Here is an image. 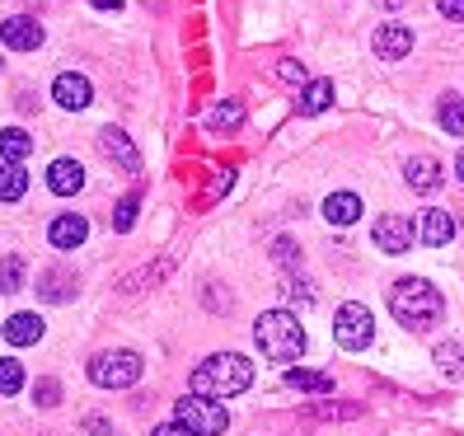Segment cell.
Wrapping results in <instances>:
<instances>
[{
	"instance_id": "obj_1",
	"label": "cell",
	"mask_w": 464,
	"mask_h": 436,
	"mask_svg": "<svg viewBox=\"0 0 464 436\" xmlns=\"http://www.w3.org/2000/svg\"><path fill=\"white\" fill-rule=\"evenodd\" d=\"M390 310H394V319L403 324V329L427 334V329H436V324H441L446 301H441V291H436L431 282L403 277V282H394V291H390Z\"/></svg>"
},
{
	"instance_id": "obj_2",
	"label": "cell",
	"mask_w": 464,
	"mask_h": 436,
	"mask_svg": "<svg viewBox=\"0 0 464 436\" xmlns=\"http://www.w3.org/2000/svg\"><path fill=\"white\" fill-rule=\"evenodd\" d=\"M193 394L202 399H235L254 385V362H244L239 352H216V357H207L198 371H193Z\"/></svg>"
},
{
	"instance_id": "obj_3",
	"label": "cell",
	"mask_w": 464,
	"mask_h": 436,
	"mask_svg": "<svg viewBox=\"0 0 464 436\" xmlns=\"http://www.w3.org/2000/svg\"><path fill=\"white\" fill-rule=\"evenodd\" d=\"M254 343L272 362H300V352H305V329H300V319L291 310H267L254 324Z\"/></svg>"
},
{
	"instance_id": "obj_4",
	"label": "cell",
	"mask_w": 464,
	"mask_h": 436,
	"mask_svg": "<svg viewBox=\"0 0 464 436\" xmlns=\"http://www.w3.org/2000/svg\"><path fill=\"white\" fill-rule=\"evenodd\" d=\"M141 371H146V362L127 347L122 352H99V357L90 362V380L99 390H127V385L141 380Z\"/></svg>"
},
{
	"instance_id": "obj_5",
	"label": "cell",
	"mask_w": 464,
	"mask_h": 436,
	"mask_svg": "<svg viewBox=\"0 0 464 436\" xmlns=\"http://www.w3.org/2000/svg\"><path fill=\"white\" fill-rule=\"evenodd\" d=\"M174 422H183V427H193L198 436H221L226 427H230V413L216 399H202V394H188V399H179L174 403Z\"/></svg>"
},
{
	"instance_id": "obj_6",
	"label": "cell",
	"mask_w": 464,
	"mask_h": 436,
	"mask_svg": "<svg viewBox=\"0 0 464 436\" xmlns=\"http://www.w3.org/2000/svg\"><path fill=\"white\" fill-rule=\"evenodd\" d=\"M334 338H338V347H347V352H362V347L375 338V319H371V310H366V305H357V301L338 305Z\"/></svg>"
},
{
	"instance_id": "obj_7",
	"label": "cell",
	"mask_w": 464,
	"mask_h": 436,
	"mask_svg": "<svg viewBox=\"0 0 464 436\" xmlns=\"http://www.w3.org/2000/svg\"><path fill=\"white\" fill-rule=\"evenodd\" d=\"M371 239H375L380 254H408V249H413V239H418V226L408 221V216L390 211V216H380V221H375Z\"/></svg>"
},
{
	"instance_id": "obj_8",
	"label": "cell",
	"mask_w": 464,
	"mask_h": 436,
	"mask_svg": "<svg viewBox=\"0 0 464 436\" xmlns=\"http://www.w3.org/2000/svg\"><path fill=\"white\" fill-rule=\"evenodd\" d=\"M0 43L14 47V52H34V47L43 43V24L29 19V15H14V19L0 24Z\"/></svg>"
},
{
	"instance_id": "obj_9",
	"label": "cell",
	"mask_w": 464,
	"mask_h": 436,
	"mask_svg": "<svg viewBox=\"0 0 464 436\" xmlns=\"http://www.w3.org/2000/svg\"><path fill=\"white\" fill-rule=\"evenodd\" d=\"M418 239L431 244V249L450 244V239H455V216L441 211V207H427V211H422V221H418Z\"/></svg>"
},
{
	"instance_id": "obj_10",
	"label": "cell",
	"mask_w": 464,
	"mask_h": 436,
	"mask_svg": "<svg viewBox=\"0 0 464 436\" xmlns=\"http://www.w3.org/2000/svg\"><path fill=\"white\" fill-rule=\"evenodd\" d=\"M408 52H413V29H408V24H385V29L375 34V57L399 62Z\"/></svg>"
},
{
	"instance_id": "obj_11",
	"label": "cell",
	"mask_w": 464,
	"mask_h": 436,
	"mask_svg": "<svg viewBox=\"0 0 464 436\" xmlns=\"http://www.w3.org/2000/svg\"><path fill=\"white\" fill-rule=\"evenodd\" d=\"M85 235H90L85 216H57V221H52V230H47L52 249H80V244H85Z\"/></svg>"
},
{
	"instance_id": "obj_12",
	"label": "cell",
	"mask_w": 464,
	"mask_h": 436,
	"mask_svg": "<svg viewBox=\"0 0 464 436\" xmlns=\"http://www.w3.org/2000/svg\"><path fill=\"white\" fill-rule=\"evenodd\" d=\"M403 179H408V188H418V193H436V188H441V165H436L431 155H418V160H408Z\"/></svg>"
},
{
	"instance_id": "obj_13",
	"label": "cell",
	"mask_w": 464,
	"mask_h": 436,
	"mask_svg": "<svg viewBox=\"0 0 464 436\" xmlns=\"http://www.w3.org/2000/svg\"><path fill=\"white\" fill-rule=\"evenodd\" d=\"M52 94H57V103H62V108H85L94 90H90V80H85V75L66 71V75H57V85H52Z\"/></svg>"
},
{
	"instance_id": "obj_14",
	"label": "cell",
	"mask_w": 464,
	"mask_h": 436,
	"mask_svg": "<svg viewBox=\"0 0 464 436\" xmlns=\"http://www.w3.org/2000/svg\"><path fill=\"white\" fill-rule=\"evenodd\" d=\"M47 188H52V193H62V198H71V193L85 188V170H80L75 160H57V165L47 170Z\"/></svg>"
},
{
	"instance_id": "obj_15",
	"label": "cell",
	"mask_w": 464,
	"mask_h": 436,
	"mask_svg": "<svg viewBox=\"0 0 464 436\" xmlns=\"http://www.w3.org/2000/svg\"><path fill=\"white\" fill-rule=\"evenodd\" d=\"M103 150H108V160H118L127 174L141 170V155H136V146L127 141V131H113V127H108V131H103Z\"/></svg>"
},
{
	"instance_id": "obj_16",
	"label": "cell",
	"mask_w": 464,
	"mask_h": 436,
	"mask_svg": "<svg viewBox=\"0 0 464 436\" xmlns=\"http://www.w3.org/2000/svg\"><path fill=\"white\" fill-rule=\"evenodd\" d=\"M5 338H10L14 347L38 343V338H43V319H38V315H10V319H5Z\"/></svg>"
},
{
	"instance_id": "obj_17",
	"label": "cell",
	"mask_w": 464,
	"mask_h": 436,
	"mask_svg": "<svg viewBox=\"0 0 464 436\" xmlns=\"http://www.w3.org/2000/svg\"><path fill=\"white\" fill-rule=\"evenodd\" d=\"M29 150H34V136L24 131V127H5V131H0V155H5V165L29 160Z\"/></svg>"
},
{
	"instance_id": "obj_18",
	"label": "cell",
	"mask_w": 464,
	"mask_h": 436,
	"mask_svg": "<svg viewBox=\"0 0 464 436\" xmlns=\"http://www.w3.org/2000/svg\"><path fill=\"white\" fill-rule=\"evenodd\" d=\"M286 385H291V390H300V394H329V390H334V375L295 366V371H286Z\"/></svg>"
},
{
	"instance_id": "obj_19",
	"label": "cell",
	"mask_w": 464,
	"mask_h": 436,
	"mask_svg": "<svg viewBox=\"0 0 464 436\" xmlns=\"http://www.w3.org/2000/svg\"><path fill=\"white\" fill-rule=\"evenodd\" d=\"M324 216H329L334 226H352L362 216V198L357 193H334L329 202H324Z\"/></svg>"
},
{
	"instance_id": "obj_20",
	"label": "cell",
	"mask_w": 464,
	"mask_h": 436,
	"mask_svg": "<svg viewBox=\"0 0 464 436\" xmlns=\"http://www.w3.org/2000/svg\"><path fill=\"white\" fill-rule=\"evenodd\" d=\"M334 103V85H329V80H310V85H305V94H300V113H324V108H329Z\"/></svg>"
},
{
	"instance_id": "obj_21",
	"label": "cell",
	"mask_w": 464,
	"mask_h": 436,
	"mask_svg": "<svg viewBox=\"0 0 464 436\" xmlns=\"http://www.w3.org/2000/svg\"><path fill=\"white\" fill-rule=\"evenodd\" d=\"M24 188H29V174L19 165H0V202H19Z\"/></svg>"
},
{
	"instance_id": "obj_22",
	"label": "cell",
	"mask_w": 464,
	"mask_h": 436,
	"mask_svg": "<svg viewBox=\"0 0 464 436\" xmlns=\"http://www.w3.org/2000/svg\"><path fill=\"white\" fill-rule=\"evenodd\" d=\"M436 366L450 380H464V343H441L436 347Z\"/></svg>"
},
{
	"instance_id": "obj_23",
	"label": "cell",
	"mask_w": 464,
	"mask_h": 436,
	"mask_svg": "<svg viewBox=\"0 0 464 436\" xmlns=\"http://www.w3.org/2000/svg\"><path fill=\"white\" fill-rule=\"evenodd\" d=\"M436 118H441V127H446L450 136H464V99H459V94H446L441 108H436Z\"/></svg>"
},
{
	"instance_id": "obj_24",
	"label": "cell",
	"mask_w": 464,
	"mask_h": 436,
	"mask_svg": "<svg viewBox=\"0 0 464 436\" xmlns=\"http://www.w3.org/2000/svg\"><path fill=\"white\" fill-rule=\"evenodd\" d=\"M38 291L47 296V301H66V296H71V277H66V272H43Z\"/></svg>"
},
{
	"instance_id": "obj_25",
	"label": "cell",
	"mask_w": 464,
	"mask_h": 436,
	"mask_svg": "<svg viewBox=\"0 0 464 436\" xmlns=\"http://www.w3.org/2000/svg\"><path fill=\"white\" fill-rule=\"evenodd\" d=\"M19 385H24V371H19V362L0 357V394H19Z\"/></svg>"
},
{
	"instance_id": "obj_26",
	"label": "cell",
	"mask_w": 464,
	"mask_h": 436,
	"mask_svg": "<svg viewBox=\"0 0 464 436\" xmlns=\"http://www.w3.org/2000/svg\"><path fill=\"white\" fill-rule=\"evenodd\" d=\"M19 286H24V263L0 258V291H19Z\"/></svg>"
},
{
	"instance_id": "obj_27",
	"label": "cell",
	"mask_w": 464,
	"mask_h": 436,
	"mask_svg": "<svg viewBox=\"0 0 464 436\" xmlns=\"http://www.w3.org/2000/svg\"><path fill=\"white\" fill-rule=\"evenodd\" d=\"M239 118H244V108H239V103L211 108V127H216V131H221V127H239Z\"/></svg>"
},
{
	"instance_id": "obj_28",
	"label": "cell",
	"mask_w": 464,
	"mask_h": 436,
	"mask_svg": "<svg viewBox=\"0 0 464 436\" xmlns=\"http://www.w3.org/2000/svg\"><path fill=\"white\" fill-rule=\"evenodd\" d=\"M136 207H141V198H136V193L118 202V216H113V226H118V230H131V221H136Z\"/></svg>"
},
{
	"instance_id": "obj_29",
	"label": "cell",
	"mask_w": 464,
	"mask_h": 436,
	"mask_svg": "<svg viewBox=\"0 0 464 436\" xmlns=\"http://www.w3.org/2000/svg\"><path fill=\"white\" fill-rule=\"evenodd\" d=\"M277 75L286 80V85H305V66L300 62H277Z\"/></svg>"
},
{
	"instance_id": "obj_30",
	"label": "cell",
	"mask_w": 464,
	"mask_h": 436,
	"mask_svg": "<svg viewBox=\"0 0 464 436\" xmlns=\"http://www.w3.org/2000/svg\"><path fill=\"white\" fill-rule=\"evenodd\" d=\"M57 399H62V385H57V380H38V403H43V408H52Z\"/></svg>"
},
{
	"instance_id": "obj_31",
	"label": "cell",
	"mask_w": 464,
	"mask_h": 436,
	"mask_svg": "<svg viewBox=\"0 0 464 436\" xmlns=\"http://www.w3.org/2000/svg\"><path fill=\"white\" fill-rule=\"evenodd\" d=\"M436 10H441L450 24H459L464 19V0H436Z\"/></svg>"
},
{
	"instance_id": "obj_32",
	"label": "cell",
	"mask_w": 464,
	"mask_h": 436,
	"mask_svg": "<svg viewBox=\"0 0 464 436\" xmlns=\"http://www.w3.org/2000/svg\"><path fill=\"white\" fill-rule=\"evenodd\" d=\"M286 296H291V301H305V305L314 301V291H310L305 282H286Z\"/></svg>"
},
{
	"instance_id": "obj_33",
	"label": "cell",
	"mask_w": 464,
	"mask_h": 436,
	"mask_svg": "<svg viewBox=\"0 0 464 436\" xmlns=\"http://www.w3.org/2000/svg\"><path fill=\"white\" fill-rule=\"evenodd\" d=\"M155 436H198V431L183 427V422H165V427H155Z\"/></svg>"
},
{
	"instance_id": "obj_34",
	"label": "cell",
	"mask_w": 464,
	"mask_h": 436,
	"mask_svg": "<svg viewBox=\"0 0 464 436\" xmlns=\"http://www.w3.org/2000/svg\"><path fill=\"white\" fill-rule=\"evenodd\" d=\"M277 258H282V263H291V258H295V244H291V239H282V244H277Z\"/></svg>"
},
{
	"instance_id": "obj_35",
	"label": "cell",
	"mask_w": 464,
	"mask_h": 436,
	"mask_svg": "<svg viewBox=\"0 0 464 436\" xmlns=\"http://www.w3.org/2000/svg\"><path fill=\"white\" fill-rule=\"evenodd\" d=\"M90 5H94V10H118L122 0H90Z\"/></svg>"
},
{
	"instance_id": "obj_36",
	"label": "cell",
	"mask_w": 464,
	"mask_h": 436,
	"mask_svg": "<svg viewBox=\"0 0 464 436\" xmlns=\"http://www.w3.org/2000/svg\"><path fill=\"white\" fill-rule=\"evenodd\" d=\"M455 174H459V183H464V155H459V165H455Z\"/></svg>"
},
{
	"instance_id": "obj_37",
	"label": "cell",
	"mask_w": 464,
	"mask_h": 436,
	"mask_svg": "<svg viewBox=\"0 0 464 436\" xmlns=\"http://www.w3.org/2000/svg\"><path fill=\"white\" fill-rule=\"evenodd\" d=\"M385 5H403V0H385Z\"/></svg>"
}]
</instances>
